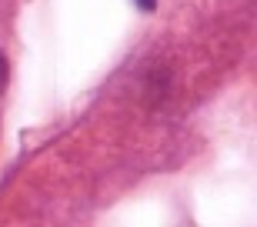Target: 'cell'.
<instances>
[{
	"label": "cell",
	"instance_id": "obj_1",
	"mask_svg": "<svg viewBox=\"0 0 257 227\" xmlns=\"http://www.w3.org/2000/svg\"><path fill=\"white\" fill-rule=\"evenodd\" d=\"M4 77H7V60H4V54H0V84H4Z\"/></svg>",
	"mask_w": 257,
	"mask_h": 227
},
{
	"label": "cell",
	"instance_id": "obj_2",
	"mask_svg": "<svg viewBox=\"0 0 257 227\" xmlns=\"http://www.w3.org/2000/svg\"><path fill=\"white\" fill-rule=\"evenodd\" d=\"M154 4L157 0H137V7H144V10H154Z\"/></svg>",
	"mask_w": 257,
	"mask_h": 227
}]
</instances>
